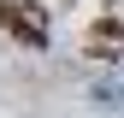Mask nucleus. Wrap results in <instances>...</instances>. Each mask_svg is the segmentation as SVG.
Returning a JSON list of instances; mask_svg holds the SVG:
<instances>
[{
  "label": "nucleus",
  "mask_w": 124,
  "mask_h": 118,
  "mask_svg": "<svg viewBox=\"0 0 124 118\" xmlns=\"http://www.w3.org/2000/svg\"><path fill=\"white\" fill-rule=\"evenodd\" d=\"M18 18V6H12V0H0V24H12Z\"/></svg>",
  "instance_id": "7ed1b4c3"
},
{
  "label": "nucleus",
  "mask_w": 124,
  "mask_h": 118,
  "mask_svg": "<svg viewBox=\"0 0 124 118\" xmlns=\"http://www.w3.org/2000/svg\"><path fill=\"white\" fill-rule=\"evenodd\" d=\"M118 36H124V24H118V18H101V24H95V47H101V41H106V47H112Z\"/></svg>",
  "instance_id": "f03ea898"
},
{
  "label": "nucleus",
  "mask_w": 124,
  "mask_h": 118,
  "mask_svg": "<svg viewBox=\"0 0 124 118\" xmlns=\"http://www.w3.org/2000/svg\"><path fill=\"white\" fill-rule=\"evenodd\" d=\"M12 30H18V36L30 41V47H47V24H41V6H18Z\"/></svg>",
  "instance_id": "f257e3e1"
}]
</instances>
